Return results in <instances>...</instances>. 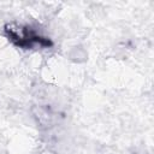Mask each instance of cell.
<instances>
[{
	"instance_id": "cell-1",
	"label": "cell",
	"mask_w": 154,
	"mask_h": 154,
	"mask_svg": "<svg viewBox=\"0 0 154 154\" xmlns=\"http://www.w3.org/2000/svg\"><path fill=\"white\" fill-rule=\"evenodd\" d=\"M6 37L17 47L23 49H32L35 47L48 48L52 46V41L41 35L31 25L20 24H7L5 26Z\"/></svg>"
}]
</instances>
